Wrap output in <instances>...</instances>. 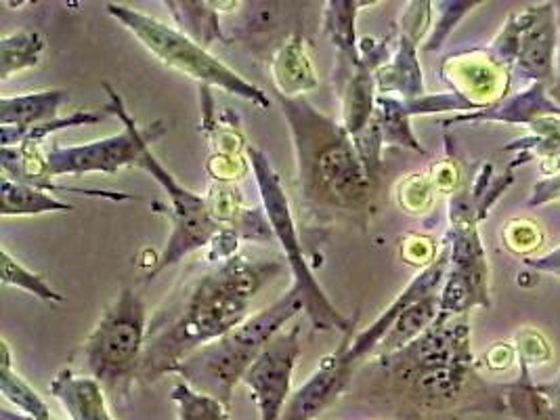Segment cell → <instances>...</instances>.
Returning a JSON list of instances; mask_svg holds the SVG:
<instances>
[{"mask_svg": "<svg viewBox=\"0 0 560 420\" xmlns=\"http://www.w3.org/2000/svg\"><path fill=\"white\" fill-rule=\"evenodd\" d=\"M514 349L521 364L532 368L534 364H546L552 358V349L541 332L535 328H521L514 337Z\"/></svg>", "mask_w": 560, "mask_h": 420, "instance_id": "obj_31", "label": "cell"}, {"mask_svg": "<svg viewBox=\"0 0 560 420\" xmlns=\"http://www.w3.org/2000/svg\"><path fill=\"white\" fill-rule=\"evenodd\" d=\"M434 184L433 179H427L424 175H416L409 182L406 191L401 194L404 205L413 210H424L433 202Z\"/></svg>", "mask_w": 560, "mask_h": 420, "instance_id": "obj_33", "label": "cell"}, {"mask_svg": "<svg viewBox=\"0 0 560 420\" xmlns=\"http://www.w3.org/2000/svg\"><path fill=\"white\" fill-rule=\"evenodd\" d=\"M376 122L381 127L384 145H399V148H409L413 152L427 154L424 148L418 143L416 135L409 127L408 109L404 100H395V97H384L378 95L376 100Z\"/></svg>", "mask_w": 560, "mask_h": 420, "instance_id": "obj_25", "label": "cell"}, {"mask_svg": "<svg viewBox=\"0 0 560 420\" xmlns=\"http://www.w3.org/2000/svg\"><path fill=\"white\" fill-rule=\"evenodd\" d=\"M49 392L68 412L70 420H116L107 408V394L102 383L72 368H61L52 376Z\"/></svg>", "mask_w": 560, "mask_h": 420, "instance_id": "obj_15", "label": "cell"}, {"mask_svg": "<svg viewBox=\"0 0 560 420\" xmlns=\"http://www.w3.org/2000/svg\"><path fill=\"white\" fill-rule=\"evenodd\" d=\"M70 102L68 91L49 89L0 100V127L26 129L59 118V107Z\"/></svg>", "mask_w": 560, "mask_h": 420, "instance_id": "obj_17", "label": "cell"}, {"mask_svg": "<svg viewBox=\"0 0 560 420\" xmlns=\"http://www.w3.org/2000/svg\"><path fill=\"white\" fill-rule=\"evenodd\" d=\"M139 168H143L145 173L152 175L153 182L166 191L168 202H171V207L166 209V217L171 219L173 232L166 240L162 255L158 257L153 269H150V273H148V280H153L158 273L183 261L191 253L208 248L225 225H221L212 217V210L208 207L205 196H198V194L185 189L160 164V160L153 156L152 148H148L143 152Z\"/></svg>", "mask_w": 560, "mask_h": 420, "instance_id": "obj_9", "label": "cell"}, {"mask_svg": "<svg viewBox=\"0 0 560 420\" xmlns=\"http://www.w3.org/2000/svg\"><path fill=\"white\" fill-rule=\"evenodd\" d=\"M544 116H560V107L552 97L550 89L532 82L525 91L509 95L498 104L489 105L483 109L458 114L452 120H445V127L459 125V122H506V125H527L532 127L535 120Z\"/></svg>", "mask_w": 560, "mask_h": 420, "instance_id": "obj_14", "label": "cell"}, {"mask_svg": "<svg viewBox=\"0 0 560 420\" xmlns=\"http://www.w3.org/2000/svg\"><path fill=\"white\" fill-rule=\"evenodd\" d=\"M390 387L422 410L454 408L481 385L470 349L466 315L436 317L433 326L401 351L374 358Z\"/></svg>", "mask_w": 560, "mask_h": 420, "instance_id": "obj_2", "label": "cell"}, {"mask_svg": "<svg viewBox=\"0 0 560 420\" xmlns=\"http://www.w3.org/2000/svg\"><path fill=\"white\" fill-rule=\"evenodd\" d=\"M370 2L331 0L324 11V30L330 36L331 45L340 55V74L353 70L359 63V45L355 38L357 11Z\"/></svg>", "mask_w": 560, "mask_h": 420, "instance_id": "obj_20", "label": "cell"}, {"mask_svg": "<svg viewBox=\"0 0 560 420\" xmlns=\"http://www.w3.org/2000/svg\"><path fill=\"white\" fill-rule=\"evenodd\" d=\"M0 420H36L32 419V417H26V415H22V412H11V410H2L0 412ZM55 420V419H52Z\"/></svg>", "mask_w": 560, "mask_h": 420, "instance_id": "obj_38", "label": "cell"}, {"mask_svg": "<svg viewBox=\"0 0 560 420\" xmlns=\"http://www.w3.org/2000/svg\"><path fill=\"white\" fill-rule=\"evenodd\" d=\"M416 49H418V43L411 40L408 34L399 36L397 51L374 74L378 95L390 97L395 93V95H401L404 102H413L427 95L422 68L418 63Z\"/></svg>", "mask_w": 560, "mask_h": 420, "instance_id": "obj_16", "label": "cell"}, {"mask_svg": "<svg viewBox=\"0 0 560 420\" xmlns=\"http://www.w3.org/2000/svg\"><path fill=\"white\" fill-rule=\"evenodd\" d=\"M283 265L255 261L242 255L219 262L150 322V337L139 368V383L152 385L205 345L225 337L250 317L256 294Z\"/></svg>", "mask_w": 560, "mask_h": 420, "instance_id": "obj_1", "label": "cell"}, {"mask_svg": "<svg viewBox=\"0 0 560 420\" xmlns=\"http://www.w3.org/2000/svg\"><path fill=\"white\" fill-rule=\"evenodd\" d=\"M301 314H305V301L301 290L292 284L269 307L250 315L225 337L194 351L175 374L196 392L210 395L230 408L233 389L244 381L256 358L288 322Z\"/></svg>", "mask_w": 560, "mask_h": 420, "instance_id": "obj_5", "label": "cell"}, {"mask_svg": "<svg viewBox=\"0 0 560 420\" xmlns=\"http://www.w3.org/2000/svg\"><path fill=\"white\" fill-rule=\"evenodd\" d=\"M441 74L445 82L452 84L454 93H458L475 109H483L509 97L510 72L498 66L487 51L447 57Z\"/></svg>", "mask_w": 560, "mask_h": 420, "instance_id": "obj_12", "label": "cell"}, {"mask_svg": "<svg viewBox=\"0 0 560 420\" xmlns=\"http://www.w3.org/2000/svg\"><path fill=\"white\" fill-rule=\"evenodd\" d=\"M0 214L2 217H36L45 212H70L74 210L72 205L61 202L49 191L34 187V185L15 182L11 177L2 175L0 184Z\"/></svg>", "mask_w": 560, "mask_h": 420, "instance_id": "obj_21", "label": "cell"}, {"mask_svg": "<svg viewBox=\"0 0 560 420\" xmlns=\"http://www.w3.org/2000/svg\"><path fill=\"white\" fill-rule=\"evenodd\" d=\"M271 72L278 86V95L290 100H296L317 86V77L306 52L305 40L301 36L290 38L280 51L276 52Z\"/></svg>", "mask_w": 560, "mask_h": 420, "instance_id": "obj_18", "label": "cell"}, {"mask_svg": "<svg viewBox=\"0 0 560 420\" xmlns=\"http://www.w3.org/2000/svg\"><path fill=\"white\" fill-rule=\"evenodd\" d=\"M557 51H559V15L555 2L535 4L534 20L521 36V51L516 72L523 79L534 80L548 89L557 82Z\"/></svg>", "mask_w": 560, "mask_h": 420, "instance_id": "obj_13", "label": "cell"}, {"mask_svg": "<svg viewBox=\"0 0 560 420\" xmlns=\"http://www.w3.org/2000/svg\"><path fill=\"white\" fill-rule=\"evenodd\" d=\"M105 118L102 112L93 109H77L68 116H59L49 122L36 125V127H26V129H15V127H0V141L2 148H18V145H40L52 132L72 129V127H84V125H97Z\"/></svg>", "mask_w": 560, "mask_h": 420, "instance_id": "obj_24", "label": "cell"}, {"mask_svg": "<svg viewBox=\"0 0 560 420\" xmlns=\"http://www.w3.org/2000/svg\"><path fill=\"white\" fill-rule=\"evenodd\" d=\"M103 86L109 93L107 112L116 114L122 122V131L105 139H97L82 145H51L40 150V145H18V148H2L0 150V166L2 175L15 182H32V179H55L63 175H91L103 173L114 175L128 166H137L143 158V152L150 148L158 137L164 135L162 122L150 125L141 129L137 120L128 114L122 97L107 84Z\"/></svg>", "mask_w": 560, "mask_h": 420, "instance_id": "obj_4", "label": "cell"}, {"mask_svg": "<svg viewBox=\"0 0 560 420\" xmlns=\"http://www.w3.org/2000/svg\"><path fill=\"white\" fill-rule=\"evenodd\" d=\"M534 13L535 4L525 7V9H521V11L510 13L506 24L500 30V34L495 36V40L491 43V47L487 49V52L491 55V59H493L498 66H502L504 70H509V72L516 66L518 51H521V36H523V32L527 30V26L532 24Z\"/></svg>", "mask_w": 560, "mask_h": 420, "instance_id": "obj_28", "label": "cell"}, {"mask_svg": "<svg viewBox=\"0 0 560 420\" xmlns=\"http://www.w3.org/2000/svg\"><path fill=\"white\" fill-rule=\"evenodd\" d=\"M514 358H516L514 342H495V345L485 353V364H487L489 370L502 372V370L512 366Z\"/></svg>", "mask_w": 560, "mask_h": 420, "instance_id": "obj_35", "label": "cell"}, {"mask_svg": "<svg viewBox=\"0 0 560 420\" xmlns=\"http://www.w3.org/2000/svg\"><path fill=\"white\" fill-rule=\"evenodd\" d=\"M555 4H557V15H559V79L555 82V86L550 89V97L555 102H560V2H555Z\"/></svg>", "mask_w": 560, "mask_h": 420, "instance_id": "obj_37", "label": "cell"}, {"mask_svg": "<svg viewBox=\"0 0 560 420\" xmlns=\"http://www.w3.org/2000/svg\"><path fill=\"white\" fill-rule=\"evenodd\" d=\"M353 335L355 326L342 335L336 351L326 355L306 378L305 385L292 394L281 420H315L347 392L357 370L363 364L353 353Z\"/></svg>", "mask_w": 560, "mask_h": 420, "instance_id": "obj_11", "label": "cell"}, {"mask_svg": "<svg viewBox=\"0 0 560 420\" xmlns=\"http://www.w3.org/2000/svg\"><path fill=\"white\" fill-rule=\"evenodd\" d=\"M479 2H439L436 7H441V20L434 26L433 36L429 38V43L424 45V51H436L441 49L443 40L450 36V32L458 26L459 20Z\"/></svg>", "mask_w": 560, "mask_h": 420, "instance_id": "obj_32", "label": "cell"}, {"mask_svg": "<svg viewBox=\"0 0 560 420\" xmlns=\"http://www.w3.org/2000/svg\"><path fill=\"white\" fill-rule=\"evenodd\" d=\"M557 200H560V171H557L550 177H546V179H539L534 185V191H532V198L527 200V207L534 209V207H544V205H550V202H557Z\"/></svg>", "mask_w": 560, "mask_h": 420, "instance_id": "obj_34", "label": "cell"}, {"mask_svg": "<svg viewBox=\"0 0 560 420\" xmlns=\"http://www.w3.org/2000/svg\"><path fill=\"white\" fill-rule=\"evenodd\" d=\"M523 262L539 273H552L560 278V246L552 248L546 255H539V257H525Z\"/></svg>", "mask_w": 560, "mask_h": 420, "instance_id": "obj_36", "label": "cell"}, {"mask_svg": "<svg viewBox=\"0 0 560 420\" xmlns=\"http://www.w3.org/2000/svg\"><path fill=\"white\" fill-rule=\"evenodd\" d=\"M171 399L177 406V420H230V408L223 401L196 392L180 378L173 385Z\"/></svg>", "mask_w": 560, "mask_h": 420, "instance_id": "obj_26", "label": "cell"}, {"mask_svg": "<svg viewBox=\"0 0 560 420\" xmlns=\"http://www.w3.org/2000/svg\"><path fill=\"white\" fill-rule=\"evenodd\" d=\"M301 335V322L288 330L283 328L246 372L242 383L255 399L258 420H281L283 417L292 397V374L303 355Z\"/></svg>", "mask_w": 560, "mask_h": 420, "instance_id": "obj_10", "label": "cell"}, {"mask_svg": "<svg viewBox=\"0 0 560 420\" xmlns=\"http://www.w3.org/2000/svg\"><path fill=\"white\" fill-rule=\"evenodd\" d=\"M246 156H248V162L255 173V182L260 191V200H262V210L267 214L273 240L280 244L281 253L290 267L292 284L303 294L306 317L311 319L315 330H324V332L338 330V332L347 335L355 326L357 317L351 322L340 314L331 305L328 294L319 287V282L315 280L308 261H306L301 232L296 228V219L290 209V200L283 191L280 175L271 166L267 154H262L260 150L246 145Z\"/></svg>", "mask_w": 560, "mask_h": 420, "instance_id": "obj_8", "label": "cell"}, {"mask_svg": "<svg viewBox=\"0 0 560 420\" xmlns=\"http://www.w3.org/2000/svg\"><path fill=\"white\" fill-rule=\"evenodd\" d=\"M0 259H2V278L0 280L4 287L24 290L27 294H32L45 303H61L63 301V294H59L57 290L52 289L45 276L27 269L24 262L18 261L7 250V246H2Z\"/></svg>", "mask_w": 560, "mask_h": 420, "instance_id": "obj_27", "label": "cell"}, {"mask_svg": "<svg viewBox=\"0 0 560 420\" xmlns=\"http://www.w3.org/2000/svg\"><path fill=\"white\" fill-rule=\"evenodd\" d=\"M278 100L294 137L306 200L328 209H363L374 179L359 158L353 137L303 97L278 95Z\"/></svg>", "mask_w": 560, "mask_h": 420, "instance_id": "obj_3", "label": "cell"}, {"mask_svg": "<svg viewBox=\"0 0 560 420\" xmlns=\"http://www.w3.org/2000/svg\"><path fill=\"white\" fill-rule=\"evenodd\" d=\"M107 13L127 27L128 32L166 68L177 70L187 79L200 82V86H217L244 102H250L260 112L269 109L271 102L262 89H258L242 74L231 70L230 66H225L221 59L208 52L206 47L191 36H187L185 32H178L175 27L137 9H130L127 4L109 2Z\"/></svg>", "mask_w": 560, "mask_h": 420, "instance_id": "obj_7", "label": "cell"}, {"mask_svg": "<svg viewBox=\"0 0 560 420\" xmlns=\"http://www.w3.org/2000/svg\"><path fill=\"white\" fill-rule=\"evenodd\" d=\"M439 292H433V294L411 303L409 307H406L399 314V317L395 319V324L390 326V330L386 332V337L381 342V347H378L374 358L401 351L404 347H408L409 342H413L418 337H422L433 326L436 317L441 314Z\"/></svg>", "mask_w": 560, "mask_h": 420, "instance_id": "obj_19", "label": "cell"}, {"mask_svg": "<svg viewBox=\"0 0 560 420\" xmlns=\"http://www.w3.org/2000/svg\"><path fill=\"white\" fill-rule=\"evenodd\" d=\"M0 392L7 401L22 410V415L36 420H52L49 404L27 385L18 370H13V355L7 341H0Z\"/></svg>", "mask_w": 560, "mask_h": 420, "instance_id": "obj_22", "label": "cell"}, {"mask_svg": "<svg viewBox=\"0 0 560 420\" xmlns=\"http://www.w3.org/2000/svg\"><path fill=\"white\" fill-rule=\"evenodd\" d=\"M150 337L145 301L125 289L103 312L95 328L78 349L84 374L97 378L118 406L139 383V368Z\"/></svg>", "mask_w": 560, "mask_h": 420, "instance_id": "obj_6", "label": "cell"}, {"mask_svg": "<svg viewBox=\"0 0 560 420\" xmlns=\"http://www.w3.org/2000/svg\"><path fill=\"white\" fill-rule=\"evenodd\" d=\"M532 135L516 139L504 148V152H518L544 160H559L560 158V118L559 116H544L535 120L529 127Z\"/></svg>", "mask_w": 560, "mask_h": 420, "instance_id": "obj_29", "label": "cell"}, {"mask_svg": "<svg viewBox=\"0 0 560 420\" xmlns=\"http://www.w3.org/2000/svg\"><path fill=\"white\" fill-rule=\"evenodd\" d=\"M47 49V38L38 30H20L0 38V80L36 68Z\"/></svg>", "mask_w": 560, "mask_h": 420, "instance_id": "obj_23", "label": "cell"}, {"mask_svg": "<svg viewBox=\"0 0 560 420\" xmlns=\"http://www.w3.org/2000/svg\"><path fill=\"white\" fill-rule=\"evenodd\" d=\"M502 237H504V244H506L510 253L521 255L523 259L532 257V253H535L544 244L541 228L529 219H512V221H509L504 225Z\"/></svg>", "mask_w": 560, "mask_h": 420, "instance_id": "obj_30", "label": "cell"}]
</instances>
